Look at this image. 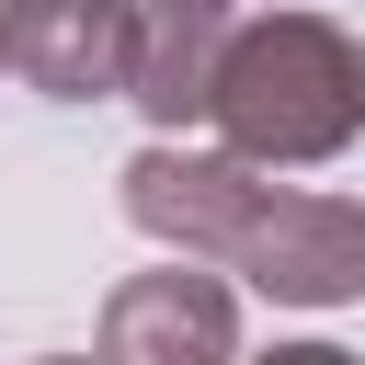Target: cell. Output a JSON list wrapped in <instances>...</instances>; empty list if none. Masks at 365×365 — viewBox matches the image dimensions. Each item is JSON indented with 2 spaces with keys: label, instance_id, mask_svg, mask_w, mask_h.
Returning a JSON list of instances; mask_svg holds the SVG:
<instances>
[{
  "label": "cell",
  "instance_id": "6da1fadb",
  "mask_svg": "<svg viewBox=\"0 0 365 365\" xmlns=\"http://www.w3.org/2000/svg\"><path fill=\"white\" fill-rule=\"evenodd\" d=\"M114 205L171 262H205V274H228L274 308H354L365 297V205L354 194H308V182H274L228 148L148 137L114 171Z\"/></svg>",
  "mask_w": 365,
  "mask_h": 365
},
{
  "label": "cell",
  "instance_id": "7a4b0ae2",
  "mask_svg": "<svg viewBox=\"0 0 365 365\" xmlns=\"http://www.w3.org/2000/svg\"><path fill=\"white\" fill-rule=\"evenodd\" d=\"M205 125L251 171H319V160H342L365 137V46L331 11H251L228 34Z\"/></svg>",
  "mask_w": 365,
  "mask_h": 365
},
{
  "label": "cell",
  "instance_id": "3957f363",
  "mask_svg": "<svg viewBox=\"0 0 365 365\" xmlns=\"http://www.w3.org/2000/svg\"><path fill=\"white\" fill-rule=\"evenodd\" d=\"M103 365H251L240 354V285L205 262H148L103 297Z\"/></svg>",
  "mask_w": 365,
  "mask_h": 365
},
{
  "label": "cell",
  "instance_id": "277c9868",
  "mask_svg": "<svg viewBox=\"0 0 365 365\" xmlns=\"http://www.w3.org/2000/svg\"><path fill=\"white\" fill-rule=\"evenodd\" d=\"M11 80L46 103H125L137 0H11Z\"/></svg>",
  "mask_w": 365,
  "mask_h": 365
},
{
  "label": "cell",
  "instance_id": "5b68a950",
  "mask_svg": "<svg viewBox=\"0 0 365 365\" xmlns=\"http://www.w3.org/2000/svg\"><path fill=\"white\" fill-rule=\"evenodd\" d=\"M240 23H251V11H228V0H137V80H125V103H137L171 148H194Z\"/></svg>",
  "mask_w": 365,
  "mask_h": 365
},
{
  "label": "cell",
  "instance_id": "8992f818",
  "mask_svg": "<svg viewBox=\"0 0 365 365\" xmlns=\"http://www.w3.org/2000/svg\"><path fill=\"white\" fill-rule=\"evenodd\" d=\"M251 365H354L342 342H274V354H251Z\"/></svg>",
  "mask_w": 365,
  "mask_h": 365
},
{
  "label": "cell",
  "instance_id": "52a82bcc",
  "mask_svg": "<svg viewBox=\"0 0 365 365\" xmlns=\"http://www.w3.org/2000/svg\"><path fill=\"white\" fill-rule=\"evenodd\" d=\"M34 365H103V354H34Z\"/></svg>",
  "mask_w": 365,
  "mask_h": 365
},
{
  "label": "cell",
  "instance_id": "ba28073f",
  "mask_svg": "<svg viewBox=\"0 0 365 365\" xmlns=\"http://www.w3.org/2000/svg\"><path fill=\"white\" fill-rule=\"evenodd\" d=\"M0 68H11V0H0Z\"/></svg>",
  "mask_w": 365,
  "mask_h": 365
},
{
  "label": "cell",
  "instance_id": "9c48e42d",
  "mask_svg": "<svg viewBox=\"0 0 365 365\" xmlns=\"http://www.w3.org/2000/svg\"><path fill=\"white\" fill-rule=\"evenodd\" d=\"M228 11H251V0H228Z\"/></svg>",
  "mask_w": 365,
  "mask_h": 365
}]
</instances>
